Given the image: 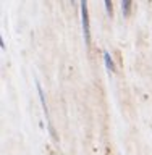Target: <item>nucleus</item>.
<instances>
[{
	"instance_id": "nucleus-1",
	"label": "nucleus",
	"mask_w": 152,
	"mask_h": 155,
	"mask_svg": "<svg viewBox=\"0 0 152 155\" xmlns=\"http://www.w3.org/2000/svg\"><path fill=\"white\" fill-rule=\"evenodd\" d=\"M81 16H83V31H84L86 45L91 44V29H89V15H87V3L81 2Z\"/></svg>"
},
{
	"instance_id": "nucleus-2",
	"label": "nucleus",
	"mask_w": 152,
	"mask_h": 155,
	"mask_svg": "<svg viewBox=\"0 0 152 155\" xmlns=\"http://www.w3.org/2000/svg\"><path fill=\"white\" fill-rule=\"evenodd\" d=\"M36 87H37V92H39V99H41V104H42V107H44V111H46L47 116H49V110H47V104H46V97H44L42 87H41V84H39V82H36ZM49 129H50L52 137H53V139H57V134H55V131H53L52 124H50V120H49Z\"/></svg>"
},
{
	"instance_id": "nucleus-3",
	"label": "nucleus",
	"mask_w": 152,
	"mask_h": 155,
	"mask_svg": "<svg viewBox=\"0 0 152 155\" xmlns=\"http://www.w3.org/2000/svg\"><path fill=\"white\" fill-rule=\"evenodd\" d=\"M104 61H105V66L109 71H115V65H113V60H112L110 53L109 52H104Z\"/></svg>"
},
{
	"instance_id": "nucleus-4",
	"label": "nucleus",
	"mask_w": 152,
	"mask_h": 155,
	"mask_svg": "<svg viewBox=\"0 0 152 155\" xmlns=\"http://www.w3.org/2000/svg\"><path fill=\"white\" fill-rule=\"evenodd\" d=\"M121 10H123L125 16H128L130 10H131V0H125V2H121Z\"/></svg>"
},
{
	"instance_id": "nucleus-5",
	"label": "nucleus",
	"mask_w": 152,
	"mask_h": 155,
	"mask_svg": "<svg viewBox=\"0 0 152 155\" xmlns=\"http://www.w3.org/2000/svg\"><path fill=\"white\" fill-rule=\"evenodd\" d=\"M105 8H107V12H109V15H112V12H113V5H112L110 0H105Z\"/></svg>"
}]
</instances>
